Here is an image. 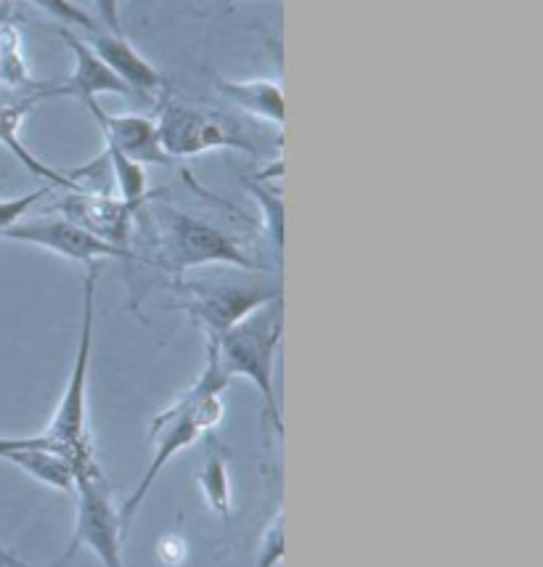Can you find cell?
Returning <instances> with one entry per match:
<instances>
[{
	"label": "cell",
	"mask_w": 543,
	"mask_h": 567,
	"mask_svg": "<svg viewBox=\"0 0 543 567\" xmlns=\"http://www.w3.org/2000/svg\"><path fill=\"white\" fill-rule=\"evenodd\" d=\"M230 380L223 374L221 363H217L215 346L205 342V369L196 377V382L186 393H181L170 403L167 409H162L152 420L148 435H152V464L141 477V483L135 485V491L125 498V504L120 506V525L122 533L127 536L135 515L144 506L148 491L154 488L162 470L173 462L181 451L192 449L202 435L213 432L221 424L226 406H223V393L228 390Z\"/></svg>",
	"instance_id": "obj_1"
},
{
	"label": "cell",
	"mask_w": 543,
	"mask_h": 567,
	"mask_svg": "<svg viewBox=\"0 0 543 567\" xmlns=\"http://www.w3.org/2000/svg\"><path fill=\"white\" fill-rule=\"evenodd\" d=\"M24 443V437H0V458H6L13 449Z\"/></svg>",
	"instance_id": "obj_24"
},
{
	"label": "cell",
	"mask_w": 543,
	"mask_h": 567,
	"mask_svg": "<svg viewBox=\"0 0 543 567\" xmlns=\"http://www.w3.org/2000/svg\"><path fill=\"white\" fill-rule=\"evenodd\" d=\"M43 99H49V87H43V91H30V93H9V91L0 93V146H3L9 154H13V159L22 162L27 173L43 178L51 188L80 192V186L74 184L70 175L57 171V167L45 165L43 159H38L35 154L22 144V136H19V133H22L24 120L35 112V106Z\"/></svg>",
	"instance_id": "obj_11"
},
{
	"label": "cell",
	"mask_w": 543,
	"mask_h": 567,
	"mask_svg": "<svg viewBox=\"0 0 543 567\" xmlns=\"http://www.w3.org/2000/svg\"><path fill=\"white\" fill-rule=\"evenodd\" d=\"M91 45L93 53L112 70L117 78L133 91V96H157L165 85L162 72L148 62L146 56H141L133 49V43L125 35H114V32H93L91 40H85Z\"/></svg>",
	"instance_id": "obj_13"
},
{
	"label": "cell",
	"mask_w": 543,
	"mask_h": 567,
	"mask_svg": "<svg viewBox=\"0 0 543 567\" xmlns=\"http://www.w3.org/2000/svg\"><path fill=\"white\" fill-rule=\"evenodd\" d=\"M181 295L178 308L192 316L205 340H217L257 308L284 297L281 281H270L260 271H242V276H215L205 281H175Z\"/></svg>",
	"instance_id": "obj_4"
},
{
	"label": "cell",
	"mask_w": 543,
	"mask_h": 567,
	"mask_svg": "<svg viewBox=\"0 0 543 567\" xmlns=\"http://www.w3.org/2000/svg\"><path fill=\"white\" fill-rule=\"evenodd\" d=\"M30 3H35L38 9H43L49 17L59 19V22L70 24V27H78V30H85V32H99V22L91 17V13H85L80 9L78 3H72V0H30Z\"/></svg>",
	"instance_id": "obj_19"
},
{
	"label": "cell",
	"mask_w": 543,
	"mask_h": 567,
	"mask_svg": "<svg viewBox=\"0 0 543 567\" xmlns=\"http://www.w3.org/2000/svg\"><path fill=\"white\" fill-rule=\"evenodd\" d=\"M284 549H287V544H284V509H278L266 525L260 546H257L255 567H276L284 559Z\"/></svg>",
	"instance_id": "obj_20"
},
{
	"label": "cell",
	"mask_w": 543,
	"mask_h": 567,
	"mask_svg": "<svg viewBox=\"0 0 543 567\" xmlns=\"http://www.w3.org/2000/svg\"><path fill=\"white\" fill-rule=\"evenodd\" d=\"M11 3V0H0V6H9Z\"/></svg>",
	"instance_id": "obj_27"
},
{
	"label": "cell",
	"mask_w": 543,
	"mask_h": 567,
	"mask_svg": "<svg viewBox=\"0 0 543 567\" xmlns=\"http://www.w3.org/2000/svg\"><path fill=\"white\" fill-rule=\"evenodd\" d=\"M0 87L9 93H30L49 87V83H38L32 78L30 64L24 59L22 32L9 19L0 22Z\"/></svg>",
	"instance_id": "obj_16"
},
{
	"label": "cell",
	"mask_w": 543,
	"mask_h": 567,
	"mask_svg": "<svg viewBox=\"0 0 543 567\" xmlns=\"http://www.w3.org/2000/svg\"><path fill=\"white\" fill-rule=\"evenodd\" d=\"M160 239V266L173 274L175 281L192 268L226 266L239 271H263L244 249L223 234L221 228L194 218V215L175 210V207H157L154 210Z\"/></svg>",
	"instance_id": "obj_5"
},
{
	"label": "cell",
	"mask_w": 543,
	"mask_h": 567,
	"mask_svg": "<svg viewBox=\"0 0 543 567\" xmlns=\"http://www.w3.org/2000/svg\"><path fill=\"white\" fill-rule=\"evenodd\" d=\"M6 462L17 464L19 470L27 472L30 477H35L38 483L49 485L53 491L74 494V483H78V477H74L72 464L40 441V435L24 437V443L19 445V449H13L11 454L6 456Z\"/></svg>",
	"instance_id": "obj_15"
},
{
	"label": "cell",
	"mask_w": 543,
	"mask_h": 567,
	"mask_svg": "<svg viewBox=\"0 0 543 567\" xmlns=\"http://www.w3.org/2000/svg\"><path fill=\"white\" fill-rule=\"evenodd\" d=\"M49 192H51V186H43V188H38V192L22 194V197L0 199V234H3L6 228H11L13 223L27 218V213H30L40 199L49 197Z\"/></svg>",
	"instance_id": "obj_21"
},
{
	"label": "cell",
	"mask_w": 543,
	"mask_h": 567,
	"mask_svg": "<svg viewBox=\"0 0 543 567\" xmlns=\"http://www.w3.org/2000/svg\"><path fill=\"white\" fill-rule=\"evenodd\" d=\"M236 3H242V0H226V6L230 9V6H236Z\"/></svg>",
	"instance_id": "obj_26"
},
{
	"label": "cell",
	"mask_w": 543,
	"mask_h": 567,
	"mask_svg": "<svg viewBox=\"0 0 543 567\" xmlns=\"http://www.w3.org/2000/svg\"><path fill=\"white\" fill-rule=\"evenodd\" d=\"M0 239L49 249V252L59 255V258L85 262V266H91V262H99L104 258L139 260L133 252L106 245V241H101L99 236H93L91 231H85V228H80L78 223L66 220L64 215H38V218H22L19 223H13L11 228H6V231L0 234Z\"/></svg>",
	"instance_id": "obj_7"
},
{
	"label": "cell",
	"mask_w": 543,
	"mask_h": 567,
	"mask_svg": "<svg viewBox=\"0 0 543 567\" xmlns=\"http://www.w3.org/2000/svg\"><path fill=\"white\" fill-rule=\"evenodd\" d=\"M74 496H78V509H74L72 542L66 546L64 557L57 559L53 567L72 559L78 549H91L101 567H125V559H122L125 533H122L120 509L112 502L104 470L80 477L74 483Z\"/></svg>",
	"instance_id": "obj_6"
},
{
	"label": "cell",
	"mask_w": 543,
	"mask_h": 567,
	"mask_svg": "<svg viewBox=\"0 0 543 567\" xmlns=\"http://www.w3.org/2000/svg\"><path fill=\"white\" fill-rule=\"evenodd\" d=\"M207 456L205 464H202L199 481L202 496L209 504V509L215 512L221 519L230 517V509H234V488H230V475H228V454L221 449V443L215 441L213 432H207Z\"/></svg>",
	"instance_id": "obj_17"
},
{
	"label": "cell",
	"mask_w": 543,
	"mask_h": 567,
	"mask_svg": "<svg viewBox=\"0 0 543 567\" xmlns=\"http://www.w3.org/2000/svg\"><path fill=\"white\" fill-rule=\"evenodd\" d=\"M157 131L160 144L165 148L170 159L199 157V154L217 152V148L255 152L249 141L234 136L226 125L207 117L205 112L194 110V106L175 104V101H167V104L162 106L157 117Z\"/></svg>",
	"instance_id": "obj_8"
},
{
	"label": "cell",
	"mask_w": 543,
	"mask_h": 567,
	"mask_svg": "<svg viewBox=\"0 0 543 567\" xmlns=\"http://www.w3.org/2000/svg\"><path fill=\"white\" fill-rule=\"evenodd\" d=\"M3 19H9V17H6V6H0V22H3Z\"/></svg>",
	"instance_id": "obj_25"
},
{
	"label": "cell",
	"mask_w": 543,
	"mask_h": 567,
	"mask_svg": "<svg viewBox=\"0 0 543 567\" xmlns=\"http://www.w3.org/2000/svg\"><path fill=\"white\" fill-rule=\"evenodd\" d=\"M0 567H53V563L51 565H32V563H27V559L13 555L9 546L0 542Z\"/></svg>",
	"instance_id": "obj_23"
},
{
	"label": "cell",
	"mask_w": 543,
	"mask_h": 567,
	"mask_svg": "<svg viewBox=\"0 0 543 567\" xmlns=\"http://www.w3.org/2000/svg\"><path fill=\"white\" fill-rule=\"evenodd\" d=\"M141 207L144 205H133V202H125L120 197H109L104 192L80 188V192H70L59 202V215L78 223L80 228L99 236L106 245L133 252V220Z\"/></svg>",
	"instance_id": "obj_9"
},
{
	"label": "cell",
	"mask_w": 543,
	"mask_h": 567,
	"mask_svg": "<svg viewBox=\"0 0 543 567\" xmlns=\"http://www.w3.org/2000/svg\"><path fill=\"white\" fill-rule=\"evenodd\" d=\"M249 192L255 194L257 202H260L263 215H266V231L274 236L276 249L281 252V245H284V202H281V194L274 192L270 186H249Z\"/></svg>",
	"instance_id": "obj_18"
},
{
	"label": "cell",
	"mask_w": 543,
	"mask_h": 567,
	"mask_svg": "<svg viewBox=\"0 0 543 567\" xmlns=\"http://www.w3.org/2000/svg\"><path fill=\"white\" fill-rule=\"evenodd\" d=\"M217 91L221 96L239 106L242 112L253 114L260 123L276 125L284 131V117H287V106H284V87L281 83L268 78L257 80H223L217 78Z\"/></svg>",
	"instance_id": "obj_14"
},
{
	"label": "cell",
	"mask_w": 543,
	"mask_h": 567,
	"mask_svg": "<svg viewBox=\"0 0 543 567\" xmlns=\"http://www.w3.org/2000/svg\"><path fill=\"white\" fill-rule=\"evenodd\" d=\"M96 3L101 24L106 27V32L122 35V22H120V0H93Z\"/></svg>",
	"instance_id": "obj_22"
},
{
	"label": "cell",
	"mask_w": 543,
	"mask_h": 567,
	"mask_svg": "<svg viewBox=\"0 0 543 567\" xmlns=\"http://www.w3.org/2000/svg\"><path fill=\"white\" fill-rule=\"evenodd\" d=\"M93 120H96L104 146H112L122 157L139 162V165H170L165 148L160 144L157 120L148 114H109L99 106V101H88Z\"/></svg>",
	"instance_id": "obj_10"
},
{
	"label": "cell",
	"mask_w": 543,
	"mask_h": 567,
	"mask_svg": "<svg viewBox=\"0 0 543 567\" xmlns=\"http://www.w3.org/2000/svg\"><path fill=\"white\" fill-rule=\"evenodd\" d=\"M96 281H99V262H91L83 281V319H80L78 350H74L70 380H66V388L64 393H61V401L57 411H53L49 427H45V432H40V441L72 464L74 477H78V481L85 475H93V472H101L91 422H88V371H91V355H93Z\"/></svg>",
	"instance_id": "obj_2"
},
{
	"label": "cell",
	"mask_w": 543,
	"mask_h": 567,
	"mask_svg": "<svg viewBox=\"0 0 543 567\" xmlns=\"http://www.w3.org/2000/svg\"><path fill=\"white\" fill-rule=\"evenodd\" d=\"M284 334V297L257 308L247 319H242L236 327H230L226 334L217 340H207L215 346L217 363L228 380L242 377L253 382L255 390L263 398V414L266 422L276 430V435H284L281 406L276 398L274 384V367L278 346Z\"/></svg>",
	"instance_id": "obj_3"
},
{
	"label": "cell",
	"mask_w": 543,
	"mask_h": 567,
	"mask_svg": "<svg viewBox=\"0 0 543 567\" xmlns=\"http://www.w3.org/2000/svg\"><path fill=\"white\" fill-rule=\"evenodd\" d=\"M64 43L70 45L74 56V70L70 78H66L64 85H49V99L74 96L83 101V104H88V101L109 96V93H117V96H133L131 87L122 83L117 74L101 62L83 38H74L72 32H64Z\"/></svg>",
	"instance_id": "obj_12"
}]
</instances>
